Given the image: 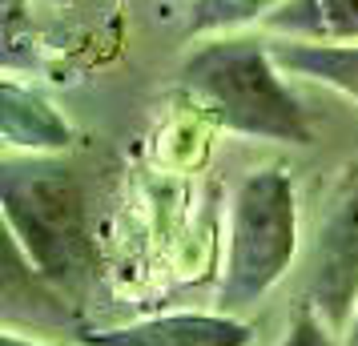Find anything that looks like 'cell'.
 <instances>
[{
  "label": "cell",
  "instance_id": "cell-9",
  "mask_svg": "<svg viewBox=\"0 0 358 346\" xmlns=\"http://www.w3.org/2000/svg\"><path fill=\"white\" fill-rule=\"evenodd\" d=\"M282 0H194L189 8V36H226L254 20H266Z\"/></svg>",
  "mask_w": 358,
  "mask_h": 346
},
{
  "label": "cell",
  "instance_id": "cell-4",
  "mask_svg": "<svg viewBox=\"0 0 358 346\" xmlns=\"http://www.w3.org/2000/svg\"><path fill=\"white\" fill-rule=\"evenodd\" d=\"M306 302L338 338L358 310V165H346L314 230Z\"/></svg>",
  "mask_w": 358,
  "mask_h": 346
},
{
  "label": "cell",
  "instance_id": "cell-12",
  "mask_svg": "<svg viewBox=\"0 0 358 346\" xmlns=\"http://www.w3.org/2000/svg\"><path fill=\"white\" fill-rule=\"evenodd\" d=\"M0 346H45V343H33V338H20V334H4Z\"/></svg>",
  "mask_w": 358,
  "mask_h": 346
},
{
  "label": "cell",
  "instance_id": "cell-11",
  "mask_svg": "<svg viewBox=\"0 0 358 346\" xmlns=\"http://www.w3.org/2000/svg\"><path fill=\"white\" fill-rule=\"evenodd\" d=\"M338 346H358V310H355V318H350V326L342 330Z\"/></svg>",
  "mask_w": 358,
  "mask_h": 346
},
{
  "label": "cell",
  "instance_id": "cell-5",
  "mask_svg": "<svg viewBox=\"0 0 358 346\" xmlns=\"http://www.w3.org/2000/svg\"><path fill=\"white\" fill-rule=\"evenodd\" d=\"M254 330L234 314H162L145 322L81 334L85 346H250Z\"/></svg>",
  "mask_w": 358,
  "mask_h": 346
},
{
  "label": "cell",
  "instance_id": "cell-6",
  "mask_svg": "<svg viewBox=\"0 0 358 346\" xmlns=\"http://www.w3.org/2000/svg\"><path fill=\"white\" fill-rule=\"evenodd\" d=\"M262 29L298 45H358V0H282Z\"/></svg>",
  "mask_w": 358,
  "mask_h": 346
},
{
  "label": "cell",
  "instance_id": "cell-10",
  "mask_svg": "<svg viewBox=\"0 0 358 346\" xmlns=\"http://www.w3.org/2000/svg\"><path fill=\"white\" fill-rule=\"evenodd\" d=\"M278 346H338V334L318 318V310L310 302H302L294 322L286 326V334L278 338Z\"/></svg>",
  "mask_w": 358,
  "mask_h": 346
},
{
  "label": "cell",
  "instance_id": "cell-7",
  "mask_svg": "<svg viewBox=\"0 0 358 346\" xmlns=\"http://www.w3.org/2000/svg\"><path fill=\"white\" fill-rule=\"evenodd\" d=\"M0 121H4V145L24 149L29 157L57 153L73 141V129H69L65 117L45 97H36L33 89H20L17 81L0 85Z\"/></svg>",
  "mask_w": 358,
  "mask_h": 346
},
{
  "label": "cell",
  "instance_id": "cell-2",
  "mask_svg": "<svg viewBox=\"0 0 358 346\" xmlns=\"http://www.w3.org/2000/svg\"><path fill=\"white\" fill-rule=\"evenodd\" d=\"M0 206L8 238L24 250L41 278L61 290H81L97 274L85 194L73 169L45 157L8 161L0 173Z\"/></svg>",
  "mask_w": 358,
  "mask_h": 346
},
{
  "label": "cell",
  "instance_id": "cell-1",
  "mask_svg": "<svg viewBox=\"0 0 358 346\" xmlns=\"http://www.w3.org/2000/svg\"><path fill=\"white\" fill-rule=\"evenodd\" d=\"M282 77L274 45L234 33L206 41L181 65V89L226 133L306 149L314 145V121Z\"/></svg>",
  "mask_w": 358,
  "mask_h": 346
},
{
  "label": "cell",
  "instance_id": "cell-8",
  "mask_svg": "<svg viewBox=\"0 0 358 346\" xmlns=\"http://www.w3.org/2000/svg\"><path fill=\"white\" fill-rule=\"evenodd\" d=\"M278 65L290 77H306L314 85H326L358 105V45H298L282 41L274 45Z\"/></svg>",
  "mask_w": 358,
  "mask_h": 346
},
{
  "label": "cell",
  "instance_id": "cell-3",
  "mask_svg": "<svg viewBox=\"0 0 358 346\" xmlns=\"http://www.w3.org/2000/svg\"><path fill=\"white\" fill-rule=\"evenodd\" d=\"M298 254V198L282 169L245 173L229 201V250L217 290L222 314L258 306L290 274Z\"/></svg>",
  "mask_w": 358,
  "mask_h": 346
}]
</instances>
